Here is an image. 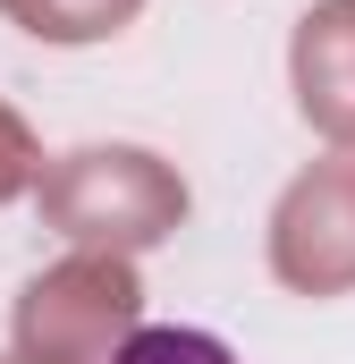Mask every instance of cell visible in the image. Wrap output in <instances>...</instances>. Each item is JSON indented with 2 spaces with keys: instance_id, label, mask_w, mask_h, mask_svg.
I'll list each match as a JSON object with an SVG mask.
<instances>
[{
  "instance_id": "5b68a950",
  "label": "cell",
  "mask_w": 355,
  "mask_h": 364,
  "mask_svg": "<svg viewBox=\"0 0 355 364\" xmlns=\"http://www.w3.org/2000/svg\"><path fill=\"white\" fill-rule=\"evenodd\" d=\"M0 17H9L17 34H34V43L77 51V43H110V34H127V26L144 17V0H0Z\"/></svg>"
},
{
  "instance_id": "8992f818",
  "label": "cell",
  "mask_w": 355,
  "mask_h": 364,
  "mask_svg": "<svg viewBox=\"0 0 355 364\" xmlns=\"http://www.w3.org/2000/svg\"><path fill=\"white\" fill-rule=\"evenodd\" d=\"M110 364H237V356H229V339H212V331H186V322H144V331H136Z\"/></svg>"
},
{
  "instance_id": "3957f363",
  "label": "cell",
  "mask_w": 355,
  "mask_h": 364,
  "mask_svg": "<svg viewBox=\"0 0 355 364\" xmlns=\"http://www.w3.org/2000/svg\"><path fill=\"white\" fill-rule=\"evenodd\" d=\"M271 279L288 296H355V153H322L271 203Z\"/></svg>"
},
{
  "instance_id": "ba28073f",
  "label": "cell",
  "mask_w": 355,
  "mask_h": 364,
  "mask_svg": "<svg viewBox=\"0 0 355 364\" xmlns=\"http://www.w3.org/2000/svg\"><path fill=\"white\" fill-rule=\"evenodd\" d=\"M0 364H26V356H17V348H9V356H0Z\"/></svg>"
},
{
  "instance_id": "52a82bcc",
  "label": "cell",
  "mask_w": 355,
  "mask_h": 364,
  "mask_svg": "<svg viewBox=\"0 0 355 364\" xmlns=\"http://www.w3.org/2000/svg\"><path fill=\"white\" fill-rule=\"evenodd\" d=\"M43 170H51V161H43V144H34V127L0 102V203L34 195V186H43Z\"/></svg>"
},
{
  "instance_id": "7a4b0ae2",
  "label": "cell",
  "mask_w": 355,
  "mask_h": 364,
  "mask_svg": "<svg viewBox=\"0 0 355 364\" xmlns=\"http://www.w3.org/2000/svg\"><path fill=\"white\" fill-rule=\"evenodd\" d=\"M136 331H144L136 255H85V246H68L9 305V348L26 364H110Z\"/></svg>"
},
{
  "instance_id": "6da1fadb",
  "label": "cell",
  "mask_w": 355,
  "mask_h": 364,
  "mask_svg": "<svg viewBox=\"0 0 355 364\" xmlns=\"http://www.w3.org/2000/svg\"><path fill=\"white\" fill-rule=\"evenodd\" d=\"M34 212L85 255H153L186 229L195 195L153 144H68L34 186Z\"/></svg>"
},
{
  "instance_id": "277c9868",
  "label": "cell",
  "mask_w": 355,
  "mask_h": 364,
  "mask_svg": "<svg viewBox=\"0 0 355 364\" xmlns=\"http://www.w3.org/2000/svg\"><path fill=\"white\" fill-rule=\"evenodd\" d=\"M288 93L313 136L355 153V0H313L288 34Z\"/></svg>"
}]
</instances>
